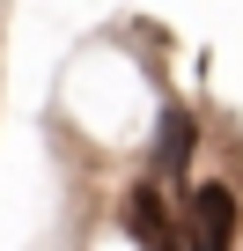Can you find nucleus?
<instances>
[{
  "mask_svg": "<svg viewBox=\"0 0 243 251\" xmlns=\"http://www.w3.org/2000/svg\"><path fill=\"white\" fill-rule=\"evenodd\" d=\"M192 155H199V118H192L184 103H170V111H162V126H155V163H162L170 177H184V170H192Z\"/></svg>",
  "mask_w": 243,
  "mask_h": 251,
  "instance_id": "7ed1b4c3",
  "label": "nucleus"
},
{
  "mask_svg": "<svg viewBox=\"0 0 243 251\" xmlns=\"http://www.w3.org/2000/svg\"><path fill=\"white\" fill-rule=\"evenodd\" d=\"M118 222H126V236H133L140 251H184L177 214L162 207V192H155V185H133V192H126V207H118Z\"/></svg>",
  "mask_w": 243,
  "mask_h": 251,
  "instance_id": "f03ea898",
  "label": "nucleus"
},
{
  "mask_svg": "<svg viewBox=\"0 0 243 251\" xmlns=\"http://www.w3.org/2000/svg\"><path fill=\"white\" fill-rule=\"evenodd\" d=\"M236 229H243L236 192L214 185V177H199L192 200H184V244H192V251H236Z\"/></svg>",
  "mask_w": 243,
  "mask_h": 251,
  "instance_id": "f257e3e1",
  "label": "nucleus"
}]
</instances>
